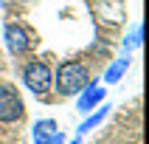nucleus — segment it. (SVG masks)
<instances>
[{"mask_svg": "<svg viewBox=\"0 0 149 144\" xmlns=\"http://www.w3.org/2000/svg\"><path fill=\"white\" fill-rule=\"evenodd\" d=\"M127 68H130V54H124V57L113 59L107 65V71H104V85H116L121 76L127 74Z\"/></svg>", "mask_w": 149, "mask_h": 144, "instance_id": "8", "label": "nucleus"}, {"mask_svg": "<svg viewBox=\"0 0 149 144\" xmlns=\"http://www.w3.org/2000/svg\"><path fill=\"white\" fill-rule=\"evenodd\" d=\"M107 99V85H99V82H87L82 93H79V99H76V110H79V116H87L90 110H96L101 102Z\"/></svg>", "mask_w": 149, "mask_h": 144, "instance_id": "5", "label": "nucleus"}, {"mask_svg": "<svg viewBox=\"0 0 149 144\" xmlns=\"http://www.w3.org/2000/svg\"><path fill=\"white\" fill-rule=\"evenodd\" d=\"M110 110H113V105H110V102L104 99V102H101V105H99L96 110H90V113L84 116V122L79 124V130H76V136H84V133H90V130H96V127H99L101 122H104V119L110 116Z\"/></svg>", "mask_w": 149, "mask_h": 144, "instance_id": "6", "label": "nucleus"}, {"mask_svg": "<svg viewBox=\"0 0 149 144\" xmlns=\"http://www.w3.org/2000/svg\"><path fill=\"white\" fill-rule=\"evenodd\" d=\"M56 133L59 130H56V122H54V119H40V122H34V127H31L34 144H51Z\"/></svg>", "mask_w": 149, "mask_h": 144, "instance_id": "7", "label": "nucleus"}, {"mask_svg": "<svg viewBox=\"0 0 149 144\" xmlns=\"http://www.w3.org/2000/svg\"><path fill=\"white\" fill-rule=\"evenodd\" d=\"M68 144H82V136H76L73 141H68Z\"/></svg>", "mask_w": 149, "mask_h": 144, "instance_id": "11", "label": "nucleus"}, {"mask_svg": "<svg viewBox=\"0 0 149 144\" xmlns=\"http://www.w3.org/2000/svg\"><path fill=\"white\" fill-rule=\"evenodd\" d=\"M51 144H65V136H62V130H59V133L54 136V141H51Z\"/></svg>", "mask_w": 149, "mask_h": 144, "instance_id": "10", "label": "nucleus"}, {"mask_svg": "<svg viewBox=\"0 0 149 144\" xmlns=\"http://www.w3.org/2000/svg\"><path fill=\"white\" fill-rule=\"evenodd\" d=\"M87 82H90V71H87V65L79 62V59L62 62L59 71H56V76H54V88H56V93L62 96V99L79 96V93L87 88Z\"/></svg>", "mask_w": 149, "mask_h": 144, "instance_id": "1", "label": "nucleus"}, {"mask_svg": "<svg viewBox=\"0 0 149 144\" xmlns=\"http://www.w3.org/2000/svg\"><path fill=\"white\" fill-rule=\"evenodd\" d=\"M141 37H143V25H141V23H135V28L130 31V37L121 42V45H124V54H130L132 48H138V45H141Z\"/></svg>", "mask_w": 149, "mask_h": 144, "instance_id": "9", "label": "nucleus"}, {"mask_svg": "<svg viewBox=\"0 0 149 144\" xmlns=\"http://www.w3.org/2000/svg\"><path fill=\"white\" fill-rule=\"evenodd\" d=\"M23 85L34 96L45 99L51 93V88H54V71H51L45 62H40V59H31V62L23 65Z\"/></svg>", "mask_w": 149, "mask_h": 144, "instance_id": "2", "label": "nucleus"}, {"mask_svg": "<svg viewBox=\"0 0 149 144\" xmlns=\"http://www.w3.org/2000/svg\"><path fill=\"white\" fill-rule=\"evenodd\" d=\"M3 40H6V48H8L11 57H23L31 48V34L25 31L20 23H8L3 28Z\"/></svg>", "mask_w": 149, "mask_h": 144, "instance_id": "4", "label": "nucleus"}, {"mask_svg": "<svg viewBox=\"0 0 149 144\" xmlns=\"http://www.w3.org/2000/svg\"><path fill=\"white\" fill-rule=\"evenodd\" d=\"M25 116V102L11 82H0V124H17Z\"/></svg>", "mask_w": 149, "mask_h": 144, "instance_id": "3", "label": "nucleus"}]
</instances>
